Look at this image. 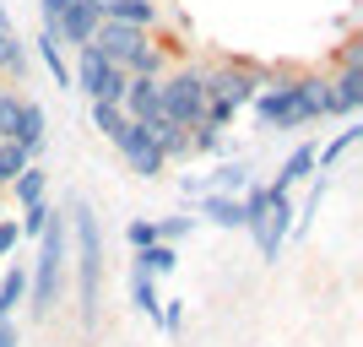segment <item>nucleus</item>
I'll return each instance as SVG.
<instances>
[{
  "instance_id": "nucleus-1",
  "label": "nucleus",
  "mask_w": 363,
  "mask_h": 347,
  "mask_svg": "<svg viewBox=\"0 0 363 347\" xmlns=\"http://www.w3.org/2000/svg\"><path fill=\"white\" fill-rule=\"evenodd\" d=\"M65 217H71L76 320H82V331H98V304H104V223L87 206V196H65Z\"/></svg>"
},
{
  "instance_id": "nucleus-2",
  "label": "nucleus",
  "mask_w": 363,
  "mask_h": 347,
  "mask_svg": "<svg viewBox=\"0 0 363 347\" xmlns=\"http://www.w3.org/2000/svg\"><path fill=\"white\" fill-rule=\"evenodd\" d=\"M71 287V217H65V201L55 206L49 228L38 233V260L28 266V309L33 320H49L55 304L65 299Z\"/></svg>"
},
{
  "instance_id": "nucleus-3",
  "label": "nucleus",
  "mask_w": 363,
  "mask_h": 347,
  "mask_svg": "<svg viewBox=\"0 0 363 347\" xmlns=\"http://www.w3.org/2000/svg\"><path fill=\"white\" fill-rule=\"evenodd\" d=\"M260 76H266V65H255V60H212L206 65V125L228 131L250 109V98L260 92Z\"/></svg>"
},
{
  "instance_id": "nucleus-4",
  "label": "nucleus",
  "mask_w": 363,
  "mask_h": 347,
  "mask_svg": "<svg viewBox=\"0 0 363 347\" xmlns=\"http://www.w3.org/2000/svg\"><path fill=\"white\" fill-rule=\"evenodd\" d=\"M255 109V125L260 131H303V125H315L309 104H303V87H298V71H272L260 76V92L250 98Z\"/></svg>"
},
{
  "instance_id": "nucleus-5",
  "label": "nucleus",
  "mask_w": 363,
  "mask_h": 347,
  "mask_svg": "<svg viewBox=\"0 0 363 347\" xmlns=\"http://www.w3.org/2000/svg\"><path fill=\"white\" fill-rule=\"evenodd\" d=\"M157 87H163V114L174 125L190 131V125L206 120V65H168Z\"/></svg>"
},
{
  "instance_id": "nucleus-6",
  "label": "nucleus",
  "mask_w": 363,
  "mask_h": 347,
  "mask_svg": "<svg viewBox=\"0 0 363 347\" xmlns=\"http://www.w3.org/2000/svg\"><path fill=\"white\" fill-rule=\"evenodd\" d=\"M266 190H272V184H266ZM288 233H293V190H272V201H266V217L250 228V239H255L260 260H277V255H282Z\"/></svg>"
},
{
  "instance_id": "nucleus-7",
  "label": "nucleus",
  "mask_w": 363,
  "mask_h": 347,
  "mask_svg": "<svg viewBox=\"0 0 363 347\" xmlns=\"http://www.w3.org/2000/svg\"><path fill=\"white\" fill-rule=\"evenodd\" d=\"M108 147H114V152L125 158V168H130L136 180H157V174L168 168V158L157 152V141L147 136V125H136V120L125 125V131H120L114 141H108Z\"/></svg>"
},
{
  "instance_id": "nucleus-8",
  "label": "nucleus",
  "mask_w": 363,
  "mask_h": 347,
  "mask_svg": "<svg viewBox=\"0 0 363 347\" xmlns=\"http://www.w3.org/2000/svg\"><path fill=\"white\" fill-rule=\"evenodd\" d=\"M147 38H152L147 28H130V22H114V16H104L87 49H98V55H104L108 65H120V71H125V65H130V55H136V49L147 44Z\"/></svg>"
},
{
  "instance_id": "nucleus-9",
  "label": "nucleus",
  "mask_w": 363,
  "mask_h": 347,
  "mask_svg": "<svg viewBox=\"0 0 363 347\" xmlns=\"http://www.w3.org/2000/svg\"><path fill=\"white\" fill-rule=\"evenodd\" d=\"M98 22H104V11H98V0H71L60 11V22H55V38H60V49H87L92 33H98Z\"/></svg>"
},
{
  "instance_id": "nucleus-10",
  "label": "nucleus",
  "mask_w": 363,
  "mask_h": 347,
  "mask_svg": "<svg viewBox=\"0 0 363 347\" xmlns=\"http://www.w3.org/2000/svg\"><path fill=\"white\" fill-rule=\"evenodd\" d=\"M157 82H163V76H130V82H125V92H120L125 120L147 125V120H157V114H163V87H157Z\"/></svg>"
},
{
  "instance_id": "nucleus-11",
  "label": "nucleus",
  "mask_w": 363,
  "mask_h": 347,
  "mask_svg": "<svg viewBox=\"0 0 363 347\" xmlns=\"http://www.w3.org/2000/svg\"><path fill=\"white\" fill-rule=\"evenodd\" d=\"M147 136L157 141V152H163L168 163H190V131H184V125H174L168 114L147 120Z\"/></svg>"
},
{
  "instance_id": "nucleus-12",
  "label": "nucleus",
  "mask_w": 363,
  "mask_h": 347,
  "mask_svg": "<svg viewBox=\"0 0 363 347\" xmlns=\"http://www.w3.org/2000/svg\"><path fill=\"white\" fill-rule=\"evenodd\" d=\"M0 76L6 82H28V44H22V33H16V22H0Z\"/></svg>"
},
{
  "instance_id": "nucleus-13",
  "label": "nucleus",
  "mask_w": 363,
  "mask_h": 347,
  "mask_svg": "<svg viewBox=\"0 0 363 347\" xmlns=\"http://www.w3.org/2000/svg\"><path fill=\"white\" fill-rule=\"evenodd\" d=\"M190 211H196L201 223H217V228H244V206H239V196H196L190 201Z\"/></svg>"
},
{
  "instance_id": "nucleus-14",
  "label": "nucleus",
  "mask_w": 363,
  "mask_h": 347,
  "mask_svg": "<svg viewBox=\"0 0 363 347\" xmlns=\"http://www.w3.org/2000/svg\"><path fill=\"white\" fill-rule=\"evenodd\" d=\"M28 304V266L6 260L0 266V320H16V309Z\"/></svg>"
},
{
  "instance_id": "nucleus-15",
  "label": "nucleus",
  "mask_w": 363,
  "mask_h": 347,
  "mask_svg": "<svg viewBox=\"0 0 363 347\" xmlns=\"http://www.w3.org/2000/svg\"><path fill=\"white\" fill-rule=\"evenodd\" d=\"M309 174H315V141H298V147L282 158V168H277V180H272V190H298Z\"/></svg>"
},
{
  "instance_id": "nucleus-16",
  "label": "nucleus",
  "mask_w": 363,
  "mask_h": 347,
  "mask_svg": "<svg viewBox=\"0 0 363 347\" xmlns=\"http://www.w3.org/2000/svg\"><path fill=\"white\" fill-rule=\"evenodd\" d=\"M6 196L16 201V211H22V206H38V201H49V168L28 163L11 184H6Z\"/></svg>"
},
{
  "instance_id": "nucleus-17",
  "label": "nucleus",
  "mask_w": 363,
  "mask_h": 347,
  "mask_svg": "<svg viewBox=\"0 0 363 347\" xmlns=\"http://www.w3.org/2000/svg\"><path fill=\"white\" fill-rule=\"evenodd\" d=\"M363 109V65L331 76V114H358Z\"/></svg>"
},
{
  "instance_id": "nucleus-18",
  "label": "nucleus",
  "mask_w": 363,
  "mask_h": 347,
  "mask_svg": "<svg viewBox=\"0 0 363 347\" xmlns=\"http://www.w3.org/2000/svg\"><path fill=\"white\" fill-rule=\"evenodd\" d=\"M212 196H244V184H250V163L244 158H223L212 174H201Z\"/></svg>"
},
{
  "instance_id": "nucleus-19",
  "label": "nucleus",
  "mask_w": 363,
  "mask_h": 347,
  "mask_svg": "<svg viewBox=\"0 0 363 347\" xmlns=\"http://www.w3.org/2000/svg\"><path fill=\"white\" fill-rule=\"evenodd\" d=\"M44 136H49V114H44V104H33V98H22V120H16V141L38 158L44 152Z\"/></svg>"
},
{
  "instance_id": "nucleus-20",
  "label": "nucleus",
  "mask_w": 363,
  "mask_h": 347,
  "mask_svg": "<svg viewBox=\"0 0 363 347\" xmlns=\"http://www.w3.org/2000/svg\"><path fill=\"white\" fill-rule=\"evenodd\" d=\"M130 309L136 315H147V320H157V309H163V293H157V277H147L130 260Z\"/></svg>"
},
{
  "instance_id": "nucleus-21",
  "label": "nucleus",
  "mask_w": 363,
  "mask_h": 347,
  "mask_svg": "<svg viewBox=\"0 0 363 347\" xmlns=\"http://www.w3.org/2000/svg\"><path fill=\"white\" fill-rule=\"evenodd\" d=\"M38 60H44V71L55 76V87H71V60H65V49H60V38L55 33H38Z\"/></svg>"
},
{
  "instance_id": "nucleus-22",
  "label": "nucleus",
  "mask_w": 363,
  "mask_h": 347,
  "mask_svg": "<svg viewBox=\"0 0 363 347\" xmlns=\"http://www.w3.org/2000/svg\"><path fill=\"white\" fill-rule=\"evenodd\" d=\"M136 266H141L147 277H168L174 266H179V244H163V239L147 244V250H136Z\"/></svg>"
},
{
  "instance_id": "nucleus-23",
  "label": "nucleus",
  "mask_w": 363,
  "mask_h": 347,
  "mask_svg": "<svg viewBox=\"0 0 363 347\" xmlns=\"http://www.w3.org/2000/svg\"><path fill=\"white\" fill-rule=\"evenodd\" d=\"M358 136H363V125H347V131H336V136L325 141V147H315V168H320V174H331V168L342 163V158H347V147H352Z\"/></svg>"
},
{
  "instance_id": "nucleus-24",
  "label": "nucleus",
  "mask_w": 363,
  "mask_h": 347,
  "mask_svg": "<svg viewBox=\"0 0 363 347\" xmlns=\"http://www.w3.org/2000/svg\"><path fill=\"white\" fill-rule=\"evenodd\" d=\"M28 163H38V158H33L22 141H0V190H6V184H11Z\"/></svg>"
},
{
  "instance_id": "nucleus-25",
  "label": "nucleus",
  "mask_w": 363,
  "mask_h": 347,
  "mask_svg": "<svg viewBox=\"0 0 363 347\" xmlns=\"http://www.w3.org/2000/svg\"><path fill=\"white\" fill-rule=\"evenodd\" d=\"M217 152H228V136L217 131V125H190V158H217Z\"/></svg>"
},
{
  "instance_id": "nucleus-26",
  "label": "nucleus",
  "mask_w": 363,
  "mask_h": 347,
  "mask_svg": "<svg viewBox=\"0 0 363 347\" xmlns=\"http://www.w3.org/2000/svg\"><path fill=\"white\" fill-rule=\"evenodd\" d=\"M125 125H130V120H125V109H120V104H92V131H98L104 141H114Z\"/></svg>"
},
{
  "instance_id": "nucleus-27",
  "label": "nucleus",
  "mask_w": 363,
  "mask_h": 347,
  "mask_svg": "<svg viewBox=\"0 0 363 347\" xmlns=\"http://www.w3.org/2000/svg\"><path fill=\"white\" fill-rule=\"evenodd\" d=\"M49 217H55V201H38V206H22V217H16V228H22V239L38 244V233L49 228Z\"/></svg>"
},
{
  "instance_id": "nucleus-28",
  "label": "nucleus",
  "mask_w": 363,
  "mask_h": 347,
  "mask_svg": "<svg viewBox=\"0 0 363 347\" xmlns=\"http://www.w3.org/2000/svg\"><path fill=\"white\" fill-rule=\"evenodd\" d=\"M16 120H22V92L6 87L0 92V141H16Z\"/></svg>"
},
{
  "instance_id": "nucleus-29",
  "label": "nucleus",
  "mask_w": 363,
  "mask_h": 347,
  "mask_svg": "<svg viewBox=\"0 0 363 347\" xmlns=\"http://www.w3.org/2000/svg\"><path fill=\"white\" fill-rule=\"evenodd\" d=\"M196 211H184V217H157V239L163 244H179V239H190V233H196Z\"/></svg>"
},
{
  "instance_id": "nucleus-30",
  "label": "nucleus",
  "mask_w": 363,
  "mask_h": 347,
  "mask_svg": "<svg viewBox=\"0 0 363 347\" xmlns=\"http://www.w3.org/2000/svg\"><path fill=\"white\" fill-rule=\"evenodd\" d=\"M125 239H130V250L157 244V217H136V223H125Z\"/></svg>"
},
{
  "instance_id": "nucleus-31",
  "label": "nucleus",
  "mask_w": 363,
  "mask_h": 347,
  "mask_svg": "<svg viewBox=\"0 0 363 347\" xmlns=\"http://www.w3.org/2000/svg\"><path fill=\"white\" fill-rule=\"evenodd\" d=\"M16 250H22V228H16V217H6V211H0V266H6Z\"/></svg>"
},
{
  "instance_id": "nucleus-32",
  "label": "nucleus",
  "mask_w": 363,
  "mask_h": 347,
  "mask_svg": "<svg viewBox=\"0 0 363 347\" xmlns=\"http://www.w3.org/2000/svg\"><path fill=\"white\" fill-rule=\"evenodd\" d=\"M157 326H163L168 336L184 331V299H163V309H157Z\"/></svg>"
},
{
  "instance_id": "nucleus-33",
  "label": "nucleus",
  "mask_w": 363,
  "mask_h": 347,
  "mask_svg": "<svg viewBox=\"0 0 363 347\" xmlns=\"http://www.w3.org/2000/svg\"><path fill=\"white\" fill-rule=\"evenodd\" d=\"M352 65H363V38L358 33L342 38V49H336V71H352Z\"/></svg>"
},
{
  "instance_id": "nucleus-34",
  "label": "nucleus",
  "mask_w": 363,
  "mask_h": 347,
  "mask_svg": "<svg viewBox=\"0 0 363 347\" xmlns=\"http://www.w3.org/2000/svg\"><path fill=\"white\" fill-rule=\"evenodd\" d=\"M71 6V0H38V16H44V33H55V22H60V11Z\"/></svg>"
},
{
  "instance_id": "nucleus-35",
  "label": "nucleus",
  "mask_w": 363,
  "mask_h": 347,
  "mask_svg": "<svg viewBox=\"0 0 363 347\" xmlns=\"http://www.w3.org/2000/svg\"><path fill=\"white\" fill-rule=\"evenodd\" d=\"M179 190H184V201H196V196H206V180H201V174H184Z\"/></svg>"
},
{
  "instance_id": "nucleus-36",
  "label": "nucleus",
  "mask_w": 363,
  "mask_h": 347,
  "mask_svg": "<svg viewBox=\"0 0 363 347\" xmlns=\"http://www.w3.org/2000/svg\"><path fill=\"white\" fill-rule=\"evenodd\" d=\"M0 347H22V331H16V320H0Z\"/></svg>"
},
{
  "instance_id": "nucleus-37",
  "label": "nucleus",
  "mask_w": 363,
  "mask_h": 347,
  "mask_svg": "<svg viewBox=\"0 0 363 347\" xmlns=\"http://www.w3.org/2000/svg\"><path fill=\"white\" fill-rule=\"evenodd\" d=\"M0 92H6V76H0Z\"/></svg>"
},
{
  "instance_id": "nucleus-38",
  "label": "nucleus",
  "mask_w": 363,
  "mask_h": 347,
  "mask_svg": "<svg viewBox=\"0 0 363 347\" xmlns=\"http://www.w3.org/2000/svg\"><path fill=\"white\" fill-rule=\"evenodd\" d=\"M0 206H6V190H0Z\"/></svg>"
}]
</instances>
